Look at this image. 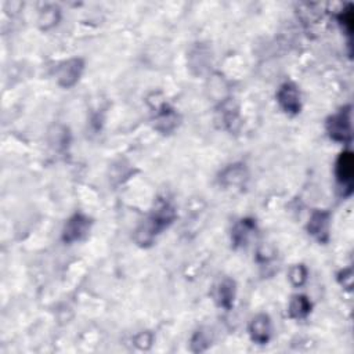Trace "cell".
Masks as SVG:
<instances>
[{
  "label": "cell",
  "instance_id": "obj_4",
  "mask_svg": "<svg viewBox=\"0 0 354 354\" xmlns=\"http://www.w3.org/2000/svg\"><path fill=\"white\" fill-rule=\"evenodd\" d=\"M153 127L162 134L173 133L180 124V116L177 111L166 101H159L151 105Z\"/></svg>",
  "mask_w": 354,
  "mask_h": 354
},
{
  "label": "cell",
  "instance_id": "obj_6",
  "mask_svg": "<svg viewBox=\"0 0 354 354\" xmlns=\"http://www.w3.org/2000/svg\"><path fill=\"white\" fill-rule=\"evenodd\" d=\"M84 71V59L80 57H72L62 61L55 68V79L59 87L71 88L82 77Z\"/></svg>",
  "mask_w": 354,
  "mask_h": 354
},
{
  "label": "cell",
  "instance_id": "obj_18",
  "mask_svg": "<svg viewBox=\"0 0 354 354\" xmlns=\"http://www.w3.org/2000/svg\"><path fill=\"white\" fill-rule=\"evenodd\" d=\"M337 21L342 25V28L346 30V33L351 35V32H353V7H351V4H348L346 10H342V12L337 17Z\"/></svg>",
  "mask_w": 354,
  "mask_h": 354
},
{
  "label": "cell",
  "instance_id": "obj_15",
  "mask_svg": "<svg viewBox=\"0 0 354 354\" xmlns=\"http://www.w3.org/2000/svg\"><path fill=\"white\" fill-rule=\"evenodd\" d=\"M59 18H61L59 7L55 4H48L39 14V19H37L39 28L41 30H48L58 24Z\"/></svg>",
  "mask_w": 354,
  "mask_h": 354
},
{
  "label": "cell",
  "instance_id": "obj_16",
  "mask_svg": "<svg viewBox=\"0 0 354 354\" xmlns=\"http://www.w3.org/2000/svg\"><path fill=\"white\" fill-rule=\"evenodd\" d=\"M210 344H212V333L209 329H205V328L198 329L191 339V350L194 353H202L207 350Z\"/></svg>",
  "mask_w": 354,
  "mask_h": 354
},
{
  "label": "cell",
  "instance_id": "obj_2",
  "mask_svg": "<svg viewBox=\"0 0 354 354\" xmlns=\"http://www.w3.org/2000/svg\"><path fill=\"white\" fill-rule=\"evenodd\" d=\"M330 140L340 144L351 142V105H344L336 113L330 115L325 123Z\"/></svg>",
  "mask_w": 354,
  "mask_h": 354
},
{
  "label": "cell",
  "instance_id": "obj_14",
  "mask_svg": "<svg viewBox=\"0 0 354 354\" xmlns=\"http://www.w3.org/2000/svg\"><path fill=\"white\" fill-rule=\"evenodd\" d=\"M71 142V134L68 127L64 124H54L48 130V144L55 149V151H62L65 149Z\"/></svg>",
  "mask_w": 354,
  "mask_h": 354
},
{
  "label": "cell",
  "instance_id": "obj_13",
  "mask_svg": "<svg viewBox=\"0 0 354 354\" xmlns=\"http://www.w3.org/2000/svg\"><path fill=\"white\" fill-rule=\"evenodd\" d=\"M313 310L311 300L306 295H293L288 304V315L292 319H304Z\"/></svg>",
  "mask_w": 354,
  "mask_h": 354
},
{
  "label": "cell",
  "instance_id": "obj_10",
  "mask_svg": "<svg viewBox=\"0 0 354 354\" xmlns=\"http://www.w3.org/2000/svg\"><path fill=\"white\" fill-rule=\"evenodd\" d=\"M257 234V224L254 218L243 217L238 220L231 230V242L235 249L246 248Z\"/></svg>",
  "mask_w": 354,
  "mask_h": 354
},
{
  "label": "cell",
  "instance_id": "obj_3",
  "mask_svg": "<svg viewBox=\"0 0 354 354\" xmlns=\"http://www.w3.org/2000/svg\"><path fill=\"white\" fill-rule=\"evenodd\" d=\"M335 177L342 188L343 198H347L353 192V177H354V158L350 149H344L339 153L335 162Z\"/></svg>",
  "mask_w": 354,
  "mask_h": 354
},
{
  "label": "cell",
  "instance_id": "obj_7",
  "mask_svg": "<svg viewBox=\"0 0 354 354\" xmlns=\"http://www.w3.org/2000/svg\"><path fill=\"white\" fill-rule=\"evenodd\" d=\"M91 224H93L91 218L88 216H86L84 213H82V212L73 213L64 224L62 235H61L62 241L68 245L82 241L88 234Z\"/></svg>",
  "mask_w": 354,
  "mask_h": 354
},
{
  "label": "cell",
  "instance_id": "obj_20",
  "mask_svg": "<svg viewBox=\"0 0 354 354\" xmlns=\"http://www.w3.org/2000/svg\"><path fill=\"white\" fill-rule=\"evenodd\" d=\"M337 281L340 282V285L346 289H351L353 286V270L348 267V268H344L342 270L339 274H337Z\"/></svg>",
  "mask_w": 354,
  "mask_h": 354
},
{
  "label": "cell",
  "instance_id": "obj_19",
  "mask_svg": "<svg viewBox=\"0 0 354 354\" xmlns=\"http://www.w3.org/2000/svg\"><path fill=\"white\" fill-rule=\"evenodd\" d=\"M153 343V335L149 330H142L134 337V344L140 350H148Z\"/></svg>",
  "mask_w": 354,
  "mask_h": 354
},
{
  "label": "cell",
  "instance_id": "obj_11",
  "mask_svg": "<svg viewBox=\"0 0 354 354\" xmlns=\"http://www.w3.org/2000/svg\"><path fill=\"white\" fill-rule=\"evenodd\" d=\"M271 333H272L271 318L267 314L260 313L252 318L249 324V336L253 343L260 346L267 344L271 339Z\"/></svg>",
  "mask_w": 354,
  "mask_h": 354
},
{
  "label": "cell",
  "instance_id": "obj_17",
  "mask_svg": "<svg viewBox=\"0 0 354 354\" xmlns=\"http://www.w3.org/2000/svg\"><path fill=\"white\" fill-rule=\"evenodd\" d=\"M308 277V270L304 264H293L288 271V278L290 283L296 288H300L306 283Z\"/></svg>",
  "mask_w": 354,
  "mask_h": 354
},
{
  "label": "cell",
  "instance_id": "obj_9",
  "mask_svg": "<svg viewBox=\"0 0 354 354\" xmlns=\"http://www.w3.org/2000/svg\"><path fill=\"white\" fill-rule=\"evenodd\" d=\"M277 102L288 115H297L301 111V95L299 87L292 82H285L277 91Z\"/></svg>",
  "mask_w": 354,
  "mask_h": 354
},
{
  "label": "cell",
  "instance_id": "obj_12",
  "mask_svg": "<svg viewBox=\"0 0 354 354\" xmlns=\"http://www.w3.org/2000/svg\"><path fill=\"white\" fill-rule=\"evenodd\" d=\"M235 296H236V283L232 278L225 277L214 286L213 297L216 304L220 308H224L227 311L231 310L235 301Z\"/></svg>",
  "mask_w": 354,
  "mask_h": 354
},
{
  "label": "cell",
  "instance_id": "obj_5",
  "mask_svg": "<svg viewBox=\"0 0 354 354\" xmlns=\"http://www.w3.org/2000/svg\"><path fill=\"white\" fill-rule=\"evenodd\" d=\"M249 180V171L245 163L235 162L225 166L217 177L220 187L228 191H241L246 187Z\"/></svg>",
  "mask_w": 354,
  "mask_h": 354
},
{
  "label": "cell",
  "instance_id": "obj_8",
  "mask_svg": "<svg viewBox=\"0 0 354 354\" xmlns=\"http://www.w3.org/2000/svg\"><path fill=\"white\" fill-rule=\"evenodd\" d=\"M332 214L329 210L317 209L311 213L307 223V232L319 243H326L330 236Z\"/></svg>",
  "mask_w": 354,
  "mask_h": 354
},
{
  "label": "cell",
  "instance_id": "obj_1",
  "mask_svg": "<svg viewBox=\"0 0 354 354\" xmlns=\"http://www.w3.org/2000/svg\"><path fill=\"white\" fill-rule=\"evenodd\" d=\"M176 207L167 198H159L147 214V217L137 225L133 232V239L140 248H149L156 238L167 230L176 220Z\"/></svg>",
  "mask_w": 354,
  "mask_h": 354
}]
</instances>
